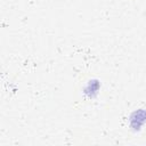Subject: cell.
<instances>
[{
	"label": "cell",
	"instance_id": "obj_1",
	"mask_svg": "<svg viewBox=\"0 0 146 146\" xmlns=\"http://www.w3.org/2000/svg\"><path fill=\"white\" fill-rule=\"evenodd\" d=\"M129 122H130V128L132 131H139L143 124L146 122V110L139 108V110L133 111L130 114Z\"/></svg>",
	"mask_w": 146,
	"mask_h": 146
},
{
	"label": "cell",
	"instance_id": "obj_2",
	"mask_svg": "<svg viewBox=\"0 0 146 146\" xmlns=\"http://www.w3.org/2000/svg\"><path fill=\"white\" fill-rule=\"evenodd\" d=\"M99 87H100V84H99L98 80H90L88 82V84L86 86V88H84V94L87 96H89L90 98H94V97L97 96Z\"/></svg>",
	"mask_w": 146,
	"mask_h": 146
}]
</instances>
